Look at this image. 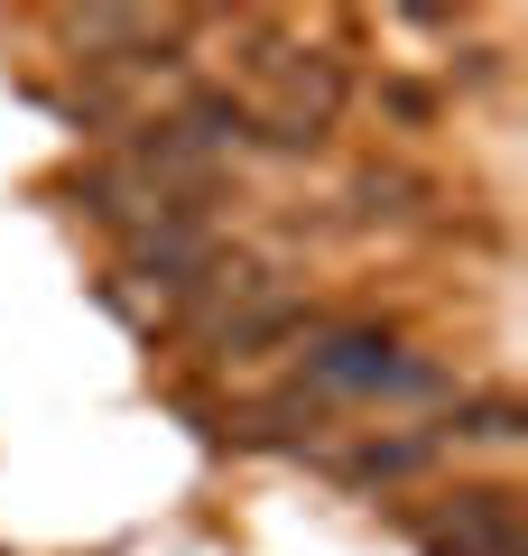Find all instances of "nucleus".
I'll return each mask as SVG.
<instances>
[{"instance_id": "obj_2", "label": "nucleus", "mask_w": 528, "mask_h": 556, "mask_svg": "<svg viewBox=\"0 0 528 556\" xmlns=\"http://www.w3.org/2000/svg\"><path fill=\"white\" fill-rule=\"evenodd\" d=\"M454 437H473V445H510V437H519V417H510V408H473Z\"/></svg>"}, {"instance_id": "obj_1", "label": "nucleus", "mask_w": 528, "mask_h": 556, "mask_svg": "<svg viewBox=\"0 0 528 556\" xmlns=\"http://www.w3.org/2000/svg\"><path fill=\"white\" fill-rule=\"evenodd\" d=\"M427 455H436L427 437H390V445H362V455H352V473H362V482H399V473H417Z\"/></svg>"}]
</instances>
